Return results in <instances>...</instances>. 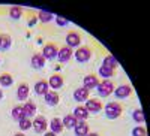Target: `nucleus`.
Returning <instances> with one entry per match:
<instances>
[{
	"instance_id": "9b49d317",
	"label": "nucleus",
	"mask_w": 150,
	"mask_h": 136,
	"mask_svg": "<svg viewBox=\"0 0 150 136\" xmlns=\"http://www.w3.org/2000/svg\"><path fill=\"white\" fill-rule=\"evenodd\" d=\"M45 97V103L48 105V106H56L57 103H59V100H60V96H59V93L57 91H54V90H51V91H47V94L44 96Z\"/></svg>"
},
{
	"instance_id": "4468645a",
	"label": "nucleus",
	"mask_w": 150,
	"mask_h": 136,
	"mask_svg": "<svg viewBox=\"0 0 150 136\" xmlns=\"http://www.w3.org/2000/svg\"><path fill=\"white\" fill-rule=\"evenodd\" d=\"M29 91H30L29 84L27 82H21L18 85V88H17V97L20 99V100H26V99L29 97Z\"/></svg>"
},
{
	"instance_id": "c756f323",
	"label": "nucleus",
	"mask_w": 150,
	"mask_h": 136,
	"mask_svg": "<svg viewBox=\"0 0 150 136\" xmlns=\"http://www.w3.org/2000/svg\"><path fill=\"white\" fill-rule=\"evenodd\" d=\"M18 123H20V129H21V130H29V129L32 127V121H30L27 117L23 118V120H20Z\"/></svg>"
},
{
	"instance_id": "423d86ee",
	"label": "nucleus",
	"mask_w": 150,
	"mask_h": 136,
	"mask_svg": "<svg viewBox=\"0 0 150 136\" xmlns=\"http://www.w3.org/2000/svg\"><path fill=\"white\" fill-rule=\"evenodd\" d=\"M57 53H59V48L56 43H47L42 49V55L45 60H53L57 57Z\"/></svg>"
},
{
	"instance_id": "7ed1b4c3",
	"label": "nucleus",
	"mask_w": 150,
	"mask_h": 136,
	"mask_svg": "<svg viewBox=\"0 0 150 136\" xmlns=\"http://www.w3.org/2000/svg\"><path fill=\"white\" fill-rule=\"evenodd\" d=\"M74 55L77 58V61L86 63V61H89L90 57H92V49H90V46H80L77 51L74 53Z\"/></svg>"
},
{
	"instance_id": "6ab92c4d",
	"label": "nucleus",
	"mask_w": 150,
	"mask_h": 136,
	"mask_svg": "<svg viewBox=\"0 0 150 136\" xmlns=\"http://www.w3.org/2000/svg\"><path fill=\"white\" fill-rule=\"evenodd\" d=\"M50 127H51V132H54L56 135H59V133H62L63 132V123H62V120L60 118H53L51 120V123H50Z\"/></svg>"
},
{
	"instance_id": "a211bd4d",
	"label": "nucleus",
	"mask_w": 150,
	"mask_h": 136,
	"mask_svg": "<svg viewBox=\"0 0 150 136\" xmlns=\"http://www.w3.org/2000/svg\"><path fill=\"white\" fill-rule=\"evenodd\" d=\"M12 118L14 120H17V121H20V120H23V118H26L27 115H26V112H24V108L21 106V105H17V106H14L12 108Z\"/></svg>"
},
{
	"instance_id": "cd10ccee",
	"label": "nucleus",
	"mask_w": 150,
	"mask_h": 136,
	"mask_svg": "<svg viewBox=\"0 0 150 136\" xmlns=\"http://www.w3.org/2000/svg\"><path fill=\"white\" fill-rule=\"evenodd\" d=\"M24 112H26V115L29 117V115H35L36 114V105L33 103V102H26V103H24Z\"/></svg>"
},
{
	"instance_id": "6e6552de",
	"label": "nucleus",
	"mask_w": 150,
	"mask_h": 136,
	"mask_svg": "<svg viewBox=\"0 0 150 136\" xmlns=\"http://www.w3.org/2000/svg\"><path fill=\"white\" fill-rule=\"evenodd\" d=\"M83 87L87 88V90H90V88H96L98 87V84H99V79L98 76L95 75V73H89L87 76H84V81H83Z\"/></svg>"
},
{
	"instance_id": "f03ea898",
	"label": "nucleus",
	"mask_w": 150,
	"mask_h": 136,
	"mask_svg": "<svg viewBox=\"0 0 150 136\" xmlns=\"http://www.w3.org/2000/svg\"><path fill=\"white\" fill-rule=\"evenodd\" d=\"M98 93H99V96L101 97H108L110 94H112L114 93V84H112L110 79H104V81H99V84H98Z\"/></svg>"
},
{
	"instance_id": "f257e3e1",
	"label": "nucleus",
	"mask_w": 150,
	"mask_h": 136,
	"mask_svg": "<svg viewBox=\"0 0 150 136\" xmlns=\"http://www.w3.org/2000/svg\"><path fill=\"white\" fill-rule=\"evenodd\" d=\"M123 112V106L119 102H110L105 105V117L108 120H116L122 115Z\"/></svg>"
},
{
	"instance_id": "f704fd0d",
	"label": "nucleus",
	"mask_w": 150,
	"mask_h": 136,
	"mask_svg": "<svg viewBox=\"0 0 150 136\" xmlns=\"http://www.w3.org/2000/svg\"><path fill=\"white\" fill-rule=\"evenodd\" d=\"M2 97H3V91H2V88H0V100H2Z\"/></svg>"
},
{
	"instance_id": "5701e85b",
	"label": "nucleus",
	"mask_w": 150,
	"mask_h": 136,
	"mask_svg": "<svg viewBox=\"0 0 150 136\" xmlns=\"http://www.w3.org/2000/svg\"><path fill=\"white\" fill-rule=\"evenodd\" d=\"M62 123H63V127H66V129H74L75 126H77L78 120L71 114V115H66L63 120H62Z\"/></svg>"
},
{
	"instance_id": "f3484780",
	"label": "nucleus",
	"mask_w": 150,
	"mask_h": 136,
	"mask_svg": "<svg viewBox=\"0 0 150 136\" xmlns=\"http://www.w3.org/2000/svg\"><path fill=\"white\" fill-rule=\"evenodd\" d=\"M35 91H36L38 96H45L47 91H48V82L45 79H39L35 84Z\"/></svg>"
},
{
	"instance_id": "393cba45",
	"label": "nucleus",
	"mask_w": 150,
	"mask_h": 136,
	"mask_svg": "<svg viewBox=\"0 0 150 136\" xmlns=\"http://www.w3.org/2000/svg\"><path fill=\"white\" fill-rule=\"evenodd\" d=\"M99 75H101L104 79H110L111 76H114V69H110L107 66H101L99 67Z\"/></svg>"
},
{
	"instance_id": "aec40b11",
	"label": "nucleus",
	"mask_w": 150,
	"mask_h": 136,
	"mask_svg": "<svg viewBox=\"0 0 150 136\" xmlns=\"http://www.w3.org/2000/svg\"><path fill=\"white\" fill-rule=\"evenodd\" d=\"M32 66H33L35 69H42V67L45 66V58H44V55H42V54H35V55L32 57Z\"/></svg>"
},
{
	"instance_id": "20e7f679",
	"label": "nucleus",
	"mask_w": 150,
	"mask_h": 136,
	"mask_svg": "<svg viewBox=\"0 0 150 136\" xmlns=\"http://www.w3.org/2000/svg\"><path fill=\"white\" fill-rule=\"evenodd\" d=\"M81 43V36L77 30H71L66 34V46L69 48H77Z\"/></svg>"
},
{
	"instance_id": "f8f14e48",
	"label": "nucleus",
	"mask_w": 150,
	"mask_h": 136,
	"mask_svg": "<svg viewBox=\"0 0 150 136\" xmlns=\"http://www.w3.org/2000/svg\"><path fill=\"white\" fill-rule=\"evenodd\" d=\"M48 85H50L51 88H54V91L59 90V88H62V85H63V76L59 75V73H54V75L50 76Z\"/></svg>"
},
{
	"instance_id": "c9c22d12",
	"label": "nucleus",
	"mask_w": 150,
	"mask_h": 136,
	"mask_svg": "<svg viewBox=\"0 0 150 136\" xmlns=\"http://www.w3.org/2000/svg\"><path fill=\"white\" fill-rule=\"evenodd\" d=\"M14 136H24V133H15Z\"/></svg>"
},
{
	"instance_id": "473e14b6",
	"label": "nucleus",
	"mask_w": 150,
	"mask_h": 136,
	"mask_svg": "<svg viewBox=\"0 0 150 136\" xmlns=\"http://www.w3.org/2000/svg\"><path fill=\"white\" fill-rule=\"evenodd\" d=\"M86 136H101V135H99V133H96V132H89V133H87Z\"/></svg>"
},
{
	"instance_id": "4be33fe9",
	"label": "nucleus",
	"mask_w": 150,
	"mask_h": 136,
	"mask_svg": "<svg viewBox=\"0 0 150 136\" xmlns=\"http://www.w3.org/2000/svg\"><path fill=\"white\" fill-rule=\"evenodd\" d=\"M11 43H12V39L11 36L6 34V33H0V49H9L11 48Z\"/></svg>"
},
{
	"instance_id": "7c9ffc66",
	"label": "nucleus",
	"mask_w": 150,
	"mask_h": 136,
	"mask_svg": "<svg viewBox=\"0 0 150 136\" xmlns=\"http://www.w3.org/2000/svg\"><path fill=\"white\" fill-rule=\"evenodd\" d=\"M132 136H147V130L143 126H138L132 130Z\"/></svg>"
},
{
	"instance_id": "a878e982",
	"label": "nucleus",
	"mask_w": 150,
	"mask_h": 136,
	"mask_svg": "<svg viewBox=\"0 0 150 136\" xmlns=\"http://www.w3.org/2000/svg\"><path fill=\"white\" fill-rule=\"evenodd\" d=\"M54 18V15L51 14V12H47V11H39L38 12V20L42 21V22H50Z\"/></svg>"
},
{
	"instance_id": "dca6fc26",
	"label": "nucleus",
	"mask_w": 150,
	"mask_h": 136,
	"mask_svg": "<svg viewBox=\"0 0 150 136\" xmlns=\"http://www.w3.org/2000/svg\"><path fill=\"white\" fill-rule=\"evenodd\" d=\"M89 91L90 90H87V88H84V87H81V88H77L74 91V99L77 102H84V100H87L89 99Z\"/></svg>"
},
{
	"instance_id": "0eeeda50",
	"label": "nucleus",
	"mask_w": 150,
	"mask_h": 136,
	"mask_svg": "<svg viewBox=\"0 0 150 136\" xmlns=\"http://www.w3.org/2000/svg\"><path fill=\"white\" fill-rule=\"evenodd\" d=\"M132 87L129 84H123V85H120L119 88H114V94H116V97L117 99H126V97H129L131 94H132Z\"/></svg>"
},
{
	"instance_id": "c85d7f7f",
	"label": "nucleus",
	"mask_w": 150,
	"mask_h": 136,
	"mask_svg": "<svg viewBox=\"0 0 150 136\" xmlns=\"http://www.w3.org/2000/svg\"><path fill=\"white\" fill-rule=\"evenodd\" d=\"M132 118L137 121V123H144L146 121V115L143 112V109H135L132 112Z\"/></svg>"
},
{
	"instance_id": "2f4dec72",
	"label": "nucleus",
	"mask_w": 150,
	"mask_h": 136,
	"mask_svg": "<svg viewBox=\"0 0 150 136\" xmlns=\"http://www.w3.org/2000/svg\"><path fill=\"white\" fill-rule=\"evenodd\" d=\"M56 22L59 24V26H68V20L66 18H63V17H56Z\"/></svg>"
},
{
	"instance_id": "ddd939ff",
	"label": "nucleus",
	"mask_w": 150,
	"mask_h": 136,
	"mask_svg": "<svg viewBox=\"0 0 150 136\" xmlns=\"http://www.w3.org/2000/svg\"><path fill=\"white\" fill-rule=\"evenodd\" d=\"M75 118H77L78 121H86L87 118H89L90 112L86 109V106H77L74 109V114H72Z\"/></svg>"
},
{
	"instance_id": "b1692460",
	"label": "nucleus",
	"mask_w": 150,
	"mask_h": 136,
	"mask_svg": "<svg viewBox=\"0 0 150 136\" xmlns=\"http://www.w3.org/2000/svg\"><path fill=\"white\" fill-rule=\"evenodd\" d=\"M12 82H14V76L11 75V73L5 72L0 75V85H3V87H9V85H12Z\"/></svg>"
},
{
	"instance_id": "2eb2a0df",
	"label": "nucleus",
	"mask_w": 150,
	"mask_h": 136,
	"mask_svg": "<svg viewBox=\"0 0 150 136\" xmlns=\"http://www.w3.org/2000/svg\"><path fill=\"white\" fill-rule=\"evenodd\" d=\"M74 130H75V135H77V136H86L87 133L90 132L89 124H87L86 121H78L77 126L74 127Z\"/></svg>"
},
{
	"instance_id": "412c9836",
	"label": "nucleus",
	"mask_w": 150,
	"mask_h": 136,
	"mask_svg": "<svg viewBox=\"0 0 150 136\" xmlns=\"http://www.w3.org/2000/svg\"><path fill=\"white\" fill-rule=\"evenodd\" d=\"M102 66H107V67H110V69H116V67H119V61L116 60L114 55L108 54V55H105V58H104Z\"/></svg>"
},
{
	"instance_id": "39448f33",
	"label": "nucleus",
	"mask_w": 150,
	"mask_h": 136,
	"mask_svg": "<svg viewBox=\"0 0 150 136\" xmlns=\"http://www.w3.org/2000/svg\"><path fill=\"white\" fill-rule=\"evenodd\" d=\"M32 127L36 130V133H44L48 127V123H47V118L42 117V115H38L33 121H32Z\"/></svg>"
},
{
	"instance_id": "1a4fd4ad",
	"label": "nucleus",
	"mask_w": 150,
	"mask_h": 136,
	"mask_svg": "<svg viewBox=\"0 0 150 136\" xmlns=\"http://www.w3.org/2000/svg\"><path fill=\"white\" fill-rule=\"evenodd\" d=\"M57 58L59 61H62V63H66V61H69L72 58V48L69 46H62L59 49V53H57Z\"/></svg>"
},
{
	"instance_id": "72a5a7b5",
	"label": "nucleus",
	"mask_w": 150,
	"mask_h": 136,
	"mask_svg": "<svg viewBox=\"0 0 150 136\" xmlns=\"http://www.w3.org/2000/svg\"><path fill=\"white\" fill-rule=\"evenodd\" d=\"M44 136H57V135H56L54 132H47V133H45Z\"/></svg>"
},
{
	"instance_id": "9d476101",
	"label": "nucleus",
	"mask_w": 150,
	"mask_h": 136,
	"mask_svg": "<svg viewBox=\"0 0 150 136\" xmlns=\"http://www.w3.org/2000/svg\"><path fill=\"white\" fill-rule=\"evenodd\" d=\"M86 109L89 111V112H101L102 103H101V100H96V99H87L86 100Z\"/></svg>"
},
{
	"instance_id": "bb28decb",
	"label": "nucleus",
	"mask_w": 150,
	"mask_h": 136,
	"mask_svg": "<svg viewBox=\"0 0 150 136\" xmlns=\"http://www.w3.org/2000/svg\"><path fill=\"white\" fill-rule=\"evenodd\" d=\"M9 17H11L12 20H20V18L23 17V9H21L20 6H12V8L9 9Z\"/></svg>"
}]
</instances>
